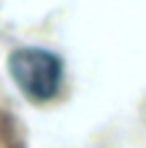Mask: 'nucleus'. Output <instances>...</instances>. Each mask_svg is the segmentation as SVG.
<instances>
[{"mask_svg": "<svg viewBox=\"0 0 146 148\" xmlns=\"http://www.w3.org/2000/svg\"><path fill=\"white\" fill-rule=\"evenodd\" d=\"M8 70L30 100H51L62 84V62L46 49H19L8 59Z\"/></svg>", "mask_w": 146, "mask_h": 148, "instance_id": "1", "label": "nucleus"}]
</instances>
